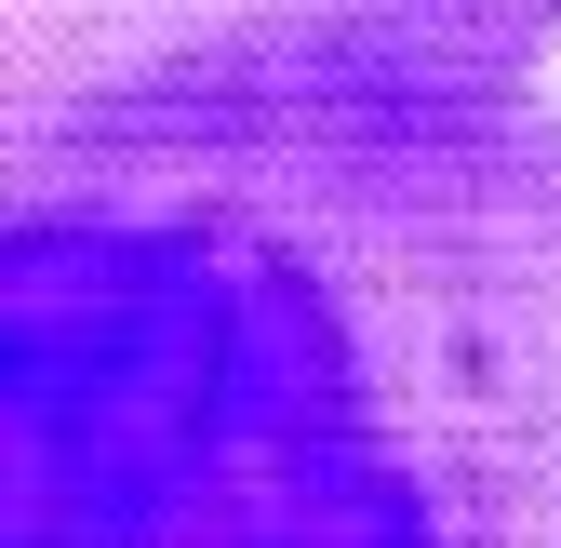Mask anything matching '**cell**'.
<instances>
[{"label":"cell","instance_id":"1","mask_svg":"<svg viewBox=\"0 0 561 548\" xmlns=\"http://www.w3.org/2000/svg\"><path fill=\"white\" fill-rule=\"evenodd\" d=\"M0 548H561V107L0 161Z\"/></svg>","mask_w":561,"mask_h":548},{"label":"cell","instance_id":"2","mask_svg":"<svg viewBox=\"0 0 561 548\" xmlns=\"http://www.w3.org/2000/svg\"><path fill=\"white\" fill-rule=\"evenodd\" d=\"M561 0H0V161L81 134L535 94Z\"/></svg>","mask_w":561,"mask_h":548}]
</instances>
